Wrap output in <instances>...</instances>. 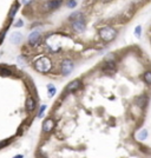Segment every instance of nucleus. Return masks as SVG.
Segmentation results:
<instances>
[{
    "label": "nucleus",
    "mask_w": 151,
    "mask_h": 158,
    "mask_svg": "<svg viewBox=\"0 0 151 158\" xmlns=\"http://www.w3.org/2000/svg\"><path fill=\"white\" fill-rule=\"evenodd\" d=\"M34 67L38 72H40V73H47V72H50L52 68V62H51V59L47 57H41L34 63Z\"/></svg>",
    "instance_id": "obj_1"
},
{
    "label": "nucleus",
    "mask_w": 151,
    "mask_h": 158,
    "mask_svg": "<svg viewBox=\"0 0 151 158\" xmlns=\"http://www.w3.org/2000/svg\"><path fill=\"white\" fill-rule=\"evenodd\" d=\"M117 35V31L111 27V26H105L103 28L99 30V37L102 38L104 41H111L116 38Z\"/></svg>",
    "instance_id": "obj_2"
},
{
    "label": "nucleus",
    "mask_w": 151,
    "mask_h": 158,
    "mask_svg": "<svg viewBox=\"0 0 151 158\" xmlns=\"http://www.w3.org/2000/svg\"><path fill=\"white\" fill-rule=\"evenodd\" d=\"M73 68H74V64L70 59H65L64 62L61 63V73L64 76H69L73 71Z\"/></svg>",
    "instance_id": "obj_3"
},
{
    "label": "nucleus",
    "mask_w": 151,
    "mask_h": 158,
    "mask_svg": "<svg viewBox=\"0 0 151 158\" xmlns=\"http://www.w3.org/2000/svg\"><path fill=\"white\" fill-rule=\"evenodd\" d=\"M72 28L74 32H77V33H82L85 31V20L84 18H80L78 20H74L72 21Z\"/></svg>",
    "instance_id": "obj_4"
},
{
    "label": "nucleus",
    "mask_w": 151,
    "mask_h": 158,
    "mask_svg": "<svg viewBox=\"0 0 151 158\" xmlns=\"http://www.w3.org/2000/svg\"><path fill=\"white\" fill-rule=\"evenodd\" d=\"M54 120L52 118H47L44 120V123H43V131L48 133V132H51L53 129H54Z\"/></svg>",
    "instance_id": "obj_5"
},
{
    "label": "nucleus",
    "mask_w": 151,
    "mask_h": 158,
    "mask_svg": "<svg viewBox=\"0 0 151 158\" xmlns=\"http://www.w3.org/2000/svg\"><path fill=\"white\" fill-rule=\"evenodd\" d=\"M80 86H82L80 79H74V80H72V81L67 85L66 90H67V92H74V91H77Z\"/></svg>",
    "instance_id": "obj_6"
},
{
    "label": "nucleus",
    "mask_w": 151,
    "mask_h": 158,
    "mask_svg": "<svg viewBox=\"0 0 151 158\" xmlns=\"http://www.w3.org/2000/svg\"><path fill=\"white\" fill-rule=\"evenodd\" d=\"M39 39H40V33L35 31V32H32L29 37V44L32 45V46H35L38 43H39Z\"/></svg>",
    "instance_id": "obj_7"
},
{
    "label": "nucleus",
    "mask_w": 151,
    "mask_h": 158,
    "mask_svg": "<svg viewBox=\"0 0 151 158\" xmlns=\"http://www.w3.org/2000/svg\"><path fill=\"white\" fill-rule=\"evenodd\" d=\"M103 71L105 72V73L107 75H112V73H115L116 72V65L113 62H106L105 66L103 67Z\"/></svg>",
    "instance_id": "obj_8"
},
{
    "label": "nucleus",
    "mask_w": 151,
    "mask_h": 158,
    "mask_svg": "<svg viewBox=\"0 0 151 158\" xmlns=\"http://www.w3.org/2000/svg\"><path fill=\"white\" fill-rule=\"evenodd\" d=\"M10 40H11L12 44H16V45H17V44L21 43V40H22V34L19 33V32H13V33L11 34Z\"/></svg>",
    "instance_id": "obj_9"
},
{
    "label": "nucleus",
    "mask_w": 151,
    "mask_h": 158,
    "mask_svg": "<svg viewBox=\"0 0 151 158\" xmlns=\"http://www.w3.org/2000/svg\"><path fill=\"white\" fill-rule=\"evenodd\" d=\"M35 107H37V103L35 100L32 98V97H29L27 100H26V110L29 112H32L35 110Z\"/></svg>",
    "instance_id": "obj_10"
},
{
    "label": "nucleus",
    "mask_w": 151,
    "mask_h": 158,
    "mask_svg": "<svg viewBox=\"0 0 151 158\" xmlns=\"http://www.w3.org/2000/svg\"><path fill=\"white\" fill-rule=\"evenodd\" d=\"M60 5H61V0H52V1H48L47 3L46 7L50 11H53V9H57Z\"/></svg>",
    "instance_id": "obj_11"
},
{
    "label": "nucleus",
    "mask_w": 151,
    "mask_h": 158,
    "mask_svg": "<svg viewBox=\"0 0 151 158\" xmlns=\"http://www.w3.org/2000/svg\"><path fill=\"white\" fill-rule=\"evenodd\" d=\"M136 104L139 106V107H145L146 104H148V97L145 96H141V97H138V98L136 99Z\"/></svg>",
    "instance_id": "obj_12"
},
{
    "label": "nucleus",
    "mask_w": 151,
    "mask_h": 158,
    "mask_svg": "<svg viewBox=\"0 0 151 158\" xmlns=\"http://www.w3.org/2000/svg\"><path fill=\"white\" fill-rule=\"evenodd\" d=\"M80 18H84V16H83L82 12H73V13L69 17V20L72 22V21H74V20H78V19H80Z\"/></svg>",
    "instance_id": "obj_13"
},
{
    "label": "nucleus",
    "mask_w": 151,
    "mask_h": 158,
    "mask_svg": "<svg viewBox=\"0 0 151 158\" xmlns=\"http://www.w3.org/2000/svg\"><path fill=\"white\" fill-rule=\"evenodd\" d=\"M47 91H48V94H50V97H53V96L56 94V92H57L56 87L53 86L52 84H48V85H47Z\"/></svg>",
    "instance_id": "obj_14"
},
{
    "label": "nucleus",
    "mask_w": 151,
    "mask_h": 158,
    "mask_svg": "<svg viewBox=\"0 0 151 158\" xmlns=\"http://www.w3.org/2000/svg\"><path fill=\"white\" fill-rule=\"evenodd\" d=\"M146 137H148V131H146V130H142V131L137 135V138L139 139V140H144Z\"/></svg>",
    "instance_id": "obj_15"
},
{
    "label": "nucleus",
    "mask_w": 151,
    "mask_h": 158,
    "mask_svg": "<svg viewBox=\"0 0 151 158\" xmlns=\"http://www.w3.org/2000/svg\"><path fill=\"white\" fill-rule=\"evenodd\" d=\"M144 80L148 85H151V71H146L144 73Z\"/></svg>",
    "instance_id": "obj_16"
},
{
    "label": "nucleus",
    "mask_w": 151,
    "mask_h": 158,
    "mask_svg": "<svg viewBox=\"0 0 151 158\" xmlns=\"http://www.w3.org/2000/svg\"><path fill=\"white\" fill-rule=\"evenodd\" d=\"M66 6L69 8H74L76 6H77V1H76V0H70V1L66 4Z\"/></svg>",
    "instance_id": "obj_17"
},
{
    "label": "nucleus",
    "mask_w": 151,
    "mask_h": 158,
    "mask_svg": "<svg viewBox=\"0 0 151 158\" xmlns=\"http://www.w3.org/2000/svg\"><path fill=\"white\" fill-rule=\"evenodd\" d=\"M141 32H142V27H141V26H137L136 30H135V35L139 38V37H141Z\"/></svg>",
    "instance_id": "obj_18"
},
{
    "label": "nucleus",
    "mask_w": 151,
    "mask_h": 158,
    "mask_svg": "<svg viewBox=\"0 0 151 158\" xmlns=\"http://www.w3.org/2000/svg\"><path fill=\"white\" fill-rule=\"evenodd\" d=\"M45 108H46V105H41L40 106V110H39V115H38V117L41 118L44 116V111H45Z\"/></svg>",
    "instance_id": "obj_19"
},
{
    "label": "nucleus",
    "mask_w": 151,
    "mask_h": 158,
    "mask_svg": "<svg viewBox=\"0 0 151 158\" xmlns=\"http://www.w3.org/2000/svg\"><path fill=\"white\" fill-rule=\"evenodd\" d=\"M24 25V22L20 20V21H18V22H16V27H19V26H22Z\"/></svg>",
    "instance_id": "obj_20"
},
{
    "label": "nucleus",
    "mask_w": 151,
    "mask_h": 158,
    "mask_svg": "<svg viewBox=\"0 0 151 158\" xmlns=\"http://www.w3.org/2000/svg\"><path fill=\"white\" fill-rule=\"evenodd\" d=\"M16 9H17V6H14L13 8H12V13H11V17H13L14 13H16Z\"/></svg>",
    "instance_id": "obj_21"
},
{
    "label": "nucleus",
    "mask_w": 151,
    "mask_h": 158,
    "mask_svg": "<svg viewBox=\"0 0 151 158\" xmlns=\"http://www.w3.org/2000/svg\"><path fill=\"white\" fill-rule=\"evenodd\" d=\"M27 3H30V0H25V4H27Z\"/></svg>",
    "instance_id": "obj_22"
},
{
    "label": "nucleus",
    "mask_w": 151,
    "mask_h": 158,
    "mask_svg": "<svg viewBox=\"0 0 151 158\" xmlns=\"http://www.w3.org/2000/svg\"><path fill=\"white\" fill-rule=\"evenodd\" d=\"M103 1H104V3H107V1H111V0H103Z\"/></svg>",
    "instance_id": "obj_23"
}]
</instances>
